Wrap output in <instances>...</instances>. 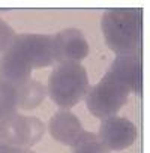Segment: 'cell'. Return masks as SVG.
Here are the masks:
<instances>
[{"instance_id":"6da1fadb","label":"cell","mask_w":150,"mask_h":153,"mask_svg":"<svg viewBox=\"0 0 150 153\" xmlns=\"http://www.w3.org/2000/svg\"><path fill=\"white\" fill-rule=\"evenodd\" d=\"M53 63V36L17 35L12 45L0 57V78L17 87L30 80L33 69L47 68Z\"/></svg>"},{"instance_id":"7a4b0ae2","label":"cell","mask_w":150,"mask_h":153,"mask_svg":"<svg viewBox=\"0 0 150 153\" xmlns=\"http://www.w3.org/2000/svg\"><path fill=\"white\" fill-rule=\"evenodd\" d=\"M141 9L117 8L102 15L101 27L107 45L117 56L138 54L141 44Z\"/></svg>"},{"instance_id":"3957f363","label":"cell","mask_w":150,"mask_h":153,"mask_svg":"<svg viewBox=\"0 0 150 153\" xmlns=\"http://www.w3.org/2000/svg\"><path fill=\"white\" fill-rule=\"evenodd\" d=\"M89 90V76L81 63H59L48 80L47 92L63 110L77 105Z\"/></svg>"},{"instance_id":"277c9868","label":"cell","mask_w":150,"mask_h":153,"mask_svg":"<svg viewBox=\"0 0 150 153\" xmlns=\"http://www.w3.org/2000/svg\"><path fill=\"white\" fill-rule=\"evenodd\" d=\"M131 90L116 76L107 71L104 78L93 86L89 87L86 93V105L87 110L98 119L114 117L120 108L126 104Z\"/></svg>"},{"instance_id":"5b68a950","label":"cell","mask_w":150,"mask_h":153,"mask_svg":"<svg viewBox=\"0 0 150 153\" xmlns=\"http://www.w3.org/2000/svg\"><path fill=\"white\" fill-rule=\"evenodd\" d=\"M98 138L107 150H125L134 144L137 128L129 119L117 116L108 117L101 122Z\"/></svg>"},{"instance_id":"8992f818","label":"cell","mask_w":150,"mask_h":153,"mask_svg":"<svg viewBox=\"0 0 150 153\" xmlns=\"http://www.w3.org/2000/svg\"><path fill=\"white\" fill-rule=\"evenodd\" d=\"M54 62L80 63L89 54V44L78 29H65L53 36Z\"/></svg>"},{"instance_id":"52a82bcc","label":"cell","mask_w":150,"mask_h":153,"mask_svg":"<svg viewBox=\"0 0 150 153\" xmlns=\"http://www.w3.org/2000/svg\"><path fill=\"white\" fill-rule=\"evenodd\" d=\"M8 125V135H9V146L30 149L35 146L44 135L45 126L38 117L21 116L15 114L12 119L6 122Z\"/></svg>"},{"instance_id":"ba28073f","label":"cell","mask_w":150,"mask_h":153,"mask_svg":"<svg viewBox=\"0 0 150 153\" xmlns=\"http://www.w3.org/2000/svg\"><path fill=\"white\" fill-rule=\"evenodd\" d=\"M108 72L120 80L131 92H141V59L138 54H122L114 59Z\"/></svg>"},{"instance_id":"9c48e42d","label":"cell","mask_w":150,"mask_h":153,"mask_svg":"<svg viewBox=\"0 0 150 153\" xmlns=\"http://www.w3.org/2000/svg\"><path fill=\"white\" fill-rule=\"evenodd\" d=\"M48 131L56 141L65 146H72L78 140V137L84 132L80 119L68 110L57 111L50 119Z\"/></svg>"},{"instance_id":"30bf717a","label":"cell","mask_w":150,"mask_h":153,"mask_svg":"<svg viewBox=\"0 0 150 153\" xmlns=\"http://www.w3.org/2000/svg\"><path fill=\"white\" fill-rule=\"evenodd\" d=\"M48 92L47 87L35 80H27L26 83L17 86V99L18 107L21 110H33L38 105L42 104V101L47 98Z\"/></svg>"},{"instance_id":"8fae6325","label":"cell","mask_w":150,"mask_h":153,"mask_svg":"<svg viewBox=\"0 0 150 153\" xmlns=\"http://www.w3.org/2000/svg\"><path fill=\"white\" fill-rule=\"evenodd\" d=\"M18 99H17V87L0 78V122H8L17 114Z\"/></svg>"},{"instance_id":"7c38bea8","label":"cell","mask_w":150,"mask_h":153,"mask_svg":"<svg viewBox=\"0 0 150 153\" xmlns=\"http://www.w3.org/2000/svg\"><path fill=\"white\" fill-rule=\"evenodd\" d=\"M72 149H74V153H105L108 152L104 144L99 141L98 135L93 134V132H87L84 131L78 140L72 144Z\"/></svg>"},{"instance_id":"4fadbf2b","label":"cell","mask_w":150,"mask_h":153,"mask_svg":"<svg viewBox=\"0 0 150 153\" xmlns=\"http://www.w3.org/2000/svg\"><path fill=\"white\" fill-rule=\"evenodd\" d=\"M15 36L17 35H15L14 29L6 21H3L2 18H0V54H3L12 45Z\"/></svg>"},{"instance_id":"5bb4252c","label":"cell","mask_w":150,"mask_h":153,"mask_svg":"<svg viewBox=\"0 0 150 153\" xmlns=\"http://www.w3.org/2000/svg\"><path fill=\"white\" fill-rule=\"evenodd\" d=\"M0 153H36V152L17 146H0Z\"/></svg>"},{"instance_id":"9a60e30c","label":"cell","mask_w":150,"mask_h":153,"mask_svg":"<svg viewBox=\"0 0 150 153\" xmlns=\"http://www.w3.org/2000/svg\"><path fill=\"white\" fill-rule=\"evenodd\" d=\"M0 146H9V135H8L6 122H0Z\"/></svg>"},{"instance_id":"2e32d148","label":"cell","mask_w":150,"mask_h":153,"mask_svg":"<svg viewBox=\"0 0 150 153\" xmlns=\"http://www.w3.org/2000/svg\"><path fill=\"white\" fill-rule=\"evenodd\" d=\"M105 153H108V152H105Z\"/></svg>"}]
</instances>
